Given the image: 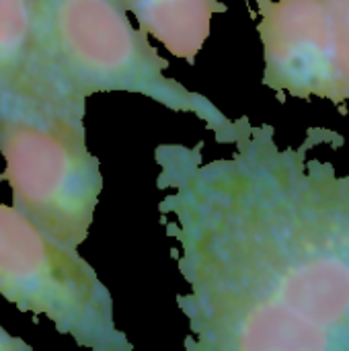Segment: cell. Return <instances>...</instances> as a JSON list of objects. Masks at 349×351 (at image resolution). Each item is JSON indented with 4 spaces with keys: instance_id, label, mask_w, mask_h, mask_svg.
Segmentation results:
<instances>
[{
    "instance_id": "cell-1",
    "label": "cell",
    "mask_w": 349,
    "mask_h": 351,
    "mask_svg": "<svg viewBox=\"0 0 349 351\" xmlns=\"http://www.w3.org/2000/svg\"><path fill=\"white\" fill-rule=\"evenodd\" d=\"M239 119L237 152L160 144V224L189 286L187 351H349V175Z\"/></svg>"
},
{
    "instance_id": "cell-2",
    "label": "cell",
    "mask_w": 349,
    "mask_h": 351,
    "mask_svg": "<svg viewBox=\"0 0 349 351\" xmlns=\"http://www.w3.org/2000/svg\"><path fill=\"white\" fill-rule=\"evenodd\" d=\"M86 101L29 66L0 103V181L12 206L53 241L88 239L103 191L101 162L86 146Z\"/></svg>"
},
{
    "instance_id": "cell-3",
    "label": "cell",
    "mask_w": 349,
    "mask_h": 351,
    "mask_svg": "<svg viewBox=\"0 0 349 351\" xmlns=\"http://www.w3.org/2000/svg\"><path fill=\"white\" fill-rule=\"evenodd\" d=\"M31 64L58 86L86 101L95 93H134L200 117L220 144H232L239 119L208 97L167 76L169 62L134 27L117 0H27Z\"/></svg>"
},
{
    "instance_id": "cell-4",
    "label": "cell",
    "mask_w": 349,
    "mask_h": 351,
    "mask_svg": "<svg viewBox=\"0 0 349 351\" xmlns=\"http://www.w3.org/2000/svg\"><path fill=\"white\" fill-rule=\"evenodd\" d=\"M0 296L21 313L45 317L78 348L134 351L93 265L6 204H0Z\"/></svg>"
},
{
    "instance_id": "cell-5",
    "label": "cell",
    "mask_w": 349,
    "mask_h": 351,
    "mask_svg": "<svg viewBox=\"0 0 349 351\" xmlns=\"http://www.w3.org/2000/svg\"><path fill=\"white\" fill-rule=\"evenodd\" d=\"M263 84L280 101L321 97L346 115L349 103V0H255Z\"/></svg>"
},
{
    "instance_id": "cell-6",
    "label": "cell",
    "mask_w": 349,
    "mask_h": 351,
    "mask_svg": "<svg viewBox=\"0 0 349 351\" xmlns=\"http://www.w3.org/2000/svg\"><path fill=\"white\" fill-rule=\"evenodd\" d=\"M138 21V29L158 39L175 58L195 64L210 37L214 14L226 12L222 0H117Z\"/></svg>"
},
{
    "instance_id": "cell-7",
    "label": "cell",
    "mask_w": 349,
    "mask_h": 351,
    "mask_svg": "<svg viewBox=\"0 0 349 351\" xmlns=\"http://www.w3.org/2000/svg\"><path fill=\"white\" fill-rule=\"evenodd\" d=\"M33 60L27 0H0V103L19 84Z\"/></svg>"
},
{
    "instance_id": "cell-8",
    "label": "cell",
    "mask_w": 349,
    "mask_h": 351,
    "mask_svg": "<svg viewBox=\"0 0 349 351\" xmlns=\"http://www.w3.org/2000/svg\"><path fill=\"white\" fill-rule=\"evenodd\" d=\"M0 351H33V348L23 341L21 337L10 335L2 325H0Z\"/></svg>"
}]
</instances>
